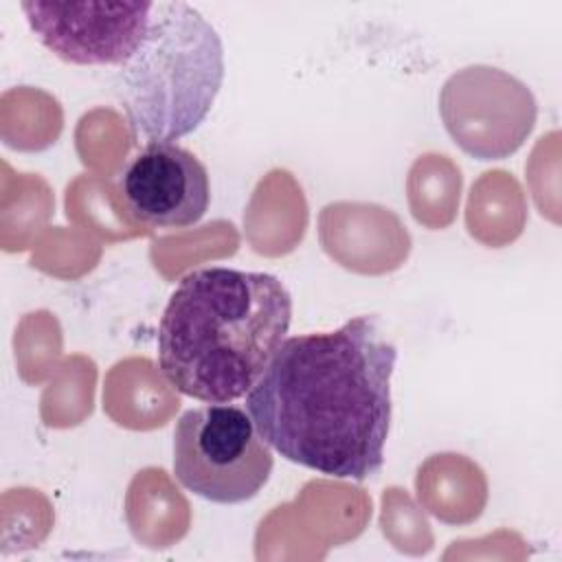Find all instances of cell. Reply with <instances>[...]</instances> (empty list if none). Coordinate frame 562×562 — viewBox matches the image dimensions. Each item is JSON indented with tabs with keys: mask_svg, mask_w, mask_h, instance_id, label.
I'll list each match as a JSON object with an SVG mask.
<instances>
[{
	"mask_svg": "<svg viewBox=\"0 0 562 562\" xmlns=\"http://www.w3.org/2000/svg\"><path fill=\"white\" fill-rule=\"evenodd\" d=\"M292 321V296L270 272L224 266L187 272L158 325V367L193 400L231 404L257 384Z\"/></svg>",
	"mask_w": 562,
	"mask_h": 562,
	"instance_id": "cell-2",
	"label": "cell"
},
{
	"mask_svg": "<svg viewBox=\"0 0 562 562\" xmlns=\"http://www.w3.org/2000/svg\"><path fill=\"white\" fill-rule=\"evenodd\" d=\"M224 81V46L189 2L158 0L134 55L112 75L134 138L173 143L211 112Z\"/></svg>",
	"mask_w": 562,
	"mask_h": 562,
	"instance_id": "cell-3",
	"label": "cell"
},
{
	"mask_svg": "<svg viewBox=\"0 0 562 562\" xmlns=\"http://www.w3.org/2000/svg\"><path fill=\"white\" fill-rule=\"evenodd\" d=\"M154 2H22L35 37L77 66L125 64L143 42Z\"/></svg>",
	"mask_w": 562,
	"mask_h": 562,
	"instance_id": "cell-6",
	"label": "cell"
},
{
	"mask_svg": "<svg viewBox=\"0 0 562 562\" xmlns=\"http://www.w3.org/2000/svg\"><path fill=\"white\" fill-rule=\"evenodd\" d=\"M441 116L457 145L481 160H496L522 145L536 121V101L512 75L472 66L446 81Z\"/></svg>",
	"mask_w": 562,
	"mask_h": 562,
	"instance_id": "cell-5",
	"label": "cell"
},
{
	"mask_svg": "<svg viewBox=\"0 0 562 562\" xmlns=\"http://www.w3.org/2000/svg\"><path fill=\"white\" fill-rule=\"evenodd\" d=\"M272 452L248 411L206 404L184 411L173 428V474L189 492L222 505L244 503L272 474Z\"/></svg>",
	"mask_w": 562,
	"mask_h": 562,
	"instance_id": "cell-4",
	"label": "cell"
},
{
	"mask_svg": "<svg viewBox=\"0 0 562 562\" xmlns=\"http://www.w3.org/2000/svg\"><path fill=\"white\" fill-rule=\"evenodd\" d=\"M395 362L397 349L373 316L285 336L246 393V411L283 459L364 481L384 463Z\"/></svg>",
	"mask_w": 562,
	"mask_h": 562,
	"instance_id": "cell-1",
	"label": "cell"
},
{
	"mask_svg": "<svg viewBox=\"0 0 562 562\" xmlns=\"http://www.w3.org/2000/svg\"><path fill=\"white\" fill-rule=\"evenodd\" d=\"M119 191L136 222L158 228L193 226L211 204L206 167L176 143H145L119 173Z\"/></svg>",
	"mask_w": 562,
	"mask_h": 562,
	"instance_id": "cell-7",
	"label": "cell"
}]
</instances>
